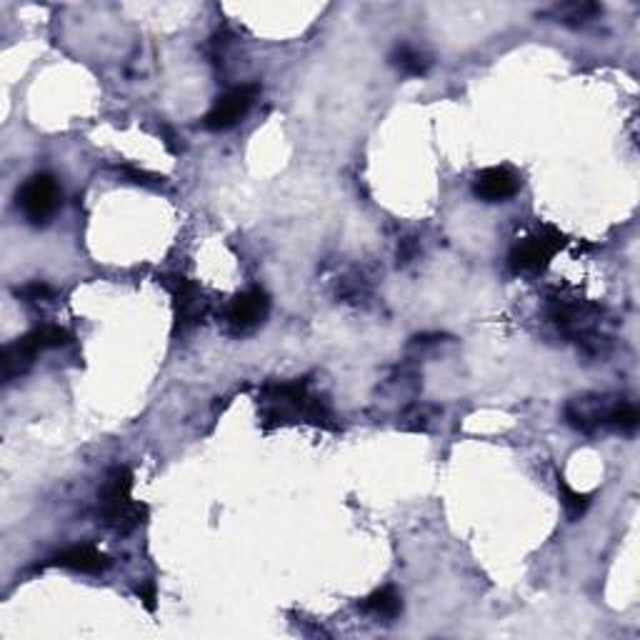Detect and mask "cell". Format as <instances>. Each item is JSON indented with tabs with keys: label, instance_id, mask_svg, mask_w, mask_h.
Segmentation results:
<instances>
[{
	"label": "cell",
	"instance_id": "3957f363",
	"mask_svg": "<svg viewBox=\"0 0 640 640\" xmlns=\"http://www.w3.org/2000/svg\"><path fill=\"white\" fill-rule=\"evenodd\" d=\"M565 235L553 225H543L528 238L518 240L508 255V263L515 273H540L550 265L558 250L565 248Z\"/></svg>",
	"mask_w": 640,
	"mask_h": 640
},
{
	"label": "cell",
	"instance_id": "8fae6325",
	"mask_svg": "<svg viewBox=\"0 0 640 640\" xmlns=\"http://www.w3.org/2000/svg\"><path fill=\"white\" fill-rule=\"evenodd\" d=\"M130 490H133V473H130L128 465H115L108 470L98 490L100 505L125 503V500H130Z\"/></svg>",
	"mask_w": 640,
	"mask_h": 640
},
{
	"label": "cell",
	"instance_id": "d6986e66",
	"mask_svg": "<svg viewBox=\"0 0 640 640\" xmlns=\"http://www.w3.org/2000/svg\"><path fill=\"white\" fill-rule=\"evenodd\" d=\"M135 593H138V598L143 600L145 608L153 613L155 610V600H158V593H155V583L153 580H145V583H140L138 588H135Z\"/></svg>",
	"mask_w": 640,
	"mask_h": 640
},
{
	"label": "cell",
	"instance_id": "8992f818",
	"mask_svg": "<svg viewBox=\"0 0 640 640\" xmlns=\"http://www.w3.org/2000/svg\"><path fill=\"white\" fill-rule=\"evenodd\" d=\"M268 310V293L260 288H250L230 300L228 310H225V320H228L233 333H250V330H255L265 318H268Z\"/></svg>",
	"mask_w": 640,
	"mask_h": 640
},
{
	"label": "cell",
	"instance_id": "277c9868",
	"mask_svg": "<svg viewBox=\"0 0 640 640\" xmlns=\"http://www.w3.org/2000/svg\"><path fill=\"white\" fill-rule=\"evenodd\" d=\"M60 205L58 180L50 173H35L18 188V208L30 225H45Z\"/></svg>",
	"mask_w": 640,
	"mask_h": 640
},
{
	"label": "cell",
	"instance_id": "52a82bcc",
	"mask_svg": "<svg viewBox=\"0 0 640 640\" xmlns=\"http://www.w3.org/2000/svg\"><path fill=\"white\" fill-rule=\"evenodd\" d=\"M170 293H173L175 305V330H178V333H188V330L195 328L205 315L203 293H200V288L193 280L183 278V275H175V283L173 288H170Z\"/></svg>",
	"mask_w": 640,
	"mask_h": 640
},
{
	"label": "cell",
	"instance_id": "5b68a950",
	"mask_svg": "<svg viewBox=\"0 0 640 640\" xmlns=\"http://www.w3.org/2000/svg\"><path fill=\"white\" fill-rule=\"evenodd\" d=\"M258 85H235V88L225 90L218 100H215L213 108L208 110V115L203 118V125L213 133H220V130H228L233 125H238L240 120L245 118V113L253 105L255 95H258Z\"/></svg>",
	"mask_w": 640,
	"mask_h": 640
},
{
	"label": "cell",
	"instance_id": "4fadbf2b",
	"mask_svg": "<svg viewBox=\"0 0 640 640\" xmlns=\"http://www.w3.org/2000/svg\"><path fill=\"white\" fill-rule=\"evenodd\" d=\"M603 13L598 3H563V5H553L550 10H545V18L555 20V23L570 25V28H580V25L590 23L598 15Z\"/></svg>",
	"mask_w": 640,
	"mask_h": 640
},
{
	"label": "cell",
	"instance_id": "9a60e30c",
	"mask_svg": "<svg viewBox=\"0 0 640 640\" xmlns=\"http://www.w3.org/2000/svg\"><path fill=\"white\" fill-rule=\"evenodd\" d=\"M555 480H558V493H560V503H563L565 508V515H568V520H573L575 523V520L583 518L585 510L590 508V495L575 490L560 473L555 475Z\"/></svg>",
	"mask_w": 640,
	"mask_h": 640
},
{
	"label": "cell",
	"instance_id": "ba28073f",
	"mask_svg": "<svg viewBox=\"0 0 640 640\" xmlns=\"http://www.w3.org/2000/svg\"><path fill=\"white\" fill-rule=\"evenodd\" d=\"M48 565L75 570V573L100 575L113 565V560H110L103 550L95 548V545L80 543V545H70V548L58 550V553L48 560Z\"/></svg>",
	"mask_w": 640,
	"mask_h": 640
},
{
	"label": "cell",
	"instance_id": "7a4b0ae2",
	"mask_svg": "<svg viewBox=\"0 0 640 640\" xmlns=\"http://www.w3.org/2000/svg\"><path fill=\"white\" fill-rule=\"evenodd\" d=\"M70 340H73V333L60 328V325H40V328L20 335L18 340L3 348V378L13 380L15 375L28 373L38 353L50 348H63Z\"/></svg>",
	"mask_w": 640,
	"mask_h": 640
},
{
	"label": "cell",
	"instance_id": "e0dca14e",
	"mask_svg": "<svg viewBox=\"0 0 640 640\" xmlns=\"http://www.w3.org/2000/svg\"><path fill=\"white\" fill-rule=\"evenodd\" d=\"M120 173L125 175V178L130 180V183H135V185H148V188H158V185H163V175H153V173H148V170H140V168H135V165H123V168H120Z\"/></svg>",
	"mask_w": 640,
	"mask_h": 640
},
{
	"label": "cell",
	"instance_id": "6da1fadb",
	"mask_svg": "<svg viewBox=\"0 0 640 640\" xmlns=\"http://www.w3.org/2000/svg\"><path fill=\"white\" fill-rule=\"evenodd\" d=\"M263 398L268 403L265 418L273 420H308V423L320 425V428L335 430L333 413L323 398H315L308 393L305 380H293V383H270L263 388Z\"/></svg>",
	"mask_w": 640,
	"mask_h": 640
},
{
	"label": "cell",
	"instance_id": "7c38bea8",
	"mask_svg": "<svg viewBox=\"0 0 640 640\" xmlns=\"http://www.w3.org/2000/svg\"><path fill=\"white\" fill-rule=\"evenodd\" d=\"M360 610L373 615V618L395 620L400 613H403V600H400V593L393 588V585H385V588L370 593L368 598L360 603Z\"/></svg>",
	"mask_w": 640,
	"mask_h": 640
},
{
	"label": "cell",
	"instance_id": "30bf717a",
	"mask_svg": "<svg viewBox=\"0 0 640 640\" xmlns=\"http://www.w3.org/2000/svg\"><path fill=\"white\" fill-rule=\"evenodd\" d=\"M145 518H148V505L133 498L125 500V503L100 505V523L118 535L133 533L138 525L145 523Z\"/></svg>",
	"mask_w": 640,
	"mask_h": 640
},
{
	"label": "cell",
	"instance_id": "ac0fdd59",
	"mask_svg": "<svg viewBox=\"0 0 640 640\" xmlns=\"http://www.w3.org/2000/svg\"><path fill=\"white\" fill-rule=\"evenodd\" d=\"M50 293H53V290H50L45 283H40V280H33V283H28V285H23V288L15 290V295H18V298H23L25 303H38V300L50 298Z\"/></svg>",
	"mask_w": 640,
	"mask_h": 640
},
{
	"label": "cell",
	"instance_id": "9c48e42d",
	"mask_svg": "<svg viewBox=\"0 0 640 640\" xmlns=\"http://www.w3.org/2000/svg\"><path fill=\"white\" fill-rule=\"evenodd\" d=\"M473 193L485 203H503L518 193V178L508 168H485L475 175Z\"/></svg>",
	"mask_w": 640,
	"mask_h": 640
},
{
	"label": "cell",
	"instance_id": "5bb4252c",
	"mask_svg": "<svg viewBox=\"0 0 640 640\" xmlns=\"http://www.w3.org/2000/svg\"><path fill=\"white\" fill-rule=\"evenodd\" d=\"M390 63L405 75H425L430 68V55L423 50L413 48V45H398V48L390 53Z\"/></svg>",
	"mask_w": 640,
	"mask_h": 640
},
{
	"label": "cell",
	"instance_id": "2e32d148",
	"mask_svg": "<svg viewBox=\"0 0 640 640\" xmlns=\"http://www.w3.org/2000/svg\"><path fill=\"white\" fill-rule=\"evenodd\" d=\"M598 425H610L620 433H633L638 428V410L630 403H615L613 408L603 410L598 415Z\"/></svg>",
	"mask_w": 640,
	"mask_h": 640
}]
</instances>
